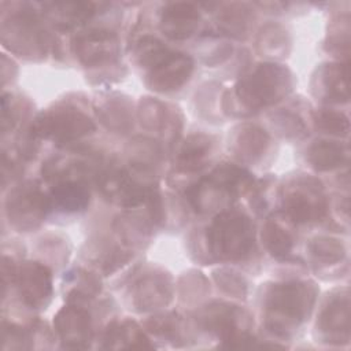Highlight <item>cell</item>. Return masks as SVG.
Here are the masks:
<instances>
[{
	"instance_id": "277c9868",
	"label": "cell",
	"mask_w": 351,
	"mask_h": 351,
	"mask_svg": "<svg viewBox=\"0 0 351 351\" xmlns=\"http://www.w3.org/2000/svg\"><path fill=\"white\" fill-rule=\"evenodd\" d=\"M149 167L132 163L130 167H110L99 176L103 196L114 204L132 208L148 202L155 193Z\"/></svg>"
},
{
	"instance_id": "d6a6232c",
	"label": "cell",
	"mask_w": 351,
	"mask_h": 351,
	"mask_svg": "<svg viewBox=\"0 0 351 351\" xmlns=\"http://www.w3.org/2000/svg\"><path fill=\"white\" fill-rule=\"evenodd\" d=\"M270 30L265 29L261 33L259 38V47L262 51H269L270 53H278L280 49L285 48V34L280 30L278 26H269Z\"/></svg>"
},
{
	"instance_id": "d6986e66",
	"label": "cell",
	"mask_w": 351,
	"mask_h": 351,
	"mask_svg": "<svg viewBox=\"0 0 351 351\" xmlns=\"http://www.w3.org/2000/svg\"><path fill=\"white\" fill-rule=\"evenodd\" d=\"M269 143V134L259 126L241 125L234 133L230 147L240 160L254 162L265 154Z\"/></svg>"
},
{
	"instance_id": "4316f807",
	"label": "cell",
	"mask_w": 351,
	"mask_h": 351,
	"mask_svg": "<svg viewBox=\"0 0 351 351\" xmlns=\"http://www.w3.org/2000/svg\"><path fill=\"white\" fill-rule=\"evenodd\" d=\"M130 110V104L125 99L111 97L97 110V115L108 129L125 132L133 125Z\"/></svg>"
},
{
	"instance_id": "4dcf8cb0",
	"label": "cell",
	"mask_w": 351,
	"mask_h": 351,
	"mask_svg": "<svg viewBox=\"0 0 351 351\" xmlns=\"http://www.w3.org/2000/svg\"><path fill=\"white\" fill-rule=\"evenodd\" d=\"M315 125L324 133L333 134V136L346 137L350 132L348 118L343 112L329 110V108H322L317 111Z\"/></svg>"
},
{
	"instance_id": "836d02e7",
	"label": "cell",
	"mask_w": 351,
	"mask_h": 351,
	"mask_svg": "<svg viewBox=\"0 0 351 351\" xmlns=\"http://www.w3.org/2000/svg\"><path fill=\"white\" fill-rule=\"evenodd\" d=\"M215 280L225 292L234 295V296H244L245 295V282L243 277L237 276V273L221 270L215 274Z\"/></svg>"
},
{
	"instance_id": "9c48e42d",
	"label": "cell",
	"mask_w": 351,
	"mask_h": 351,
	"mask_svg": "<svg viewBox=\"0 0 351 351\" xmlns=\"http://www.w3.org/2000/svg\"><path fill=\"white\" fill-rule=\"evenodd\" d=\"M248 315L237 306L226 303H214L208 306L202 319L210 330L215 332L223 341L225 347L240 348L250 339Z\"/></svg>"
},
{
	"instance_id": "5bb4252c",
	"label": "cell",
	"mask_w": 351,
	"mask_h": 351,
	"mask_svg": "<svg viewBox=\"0 0 351 351\" xmlns=\"http://www.w3.org/2000/svg\"><path fill=\"white\" fill-rule=\"evenodd\" d=\"M317 329L328 343H347L350 337V298L343 289L328 299L318 317Z\"/></svg>"
},
{
	"instance_id": "f1b7e54d",
	"label": "cell",
	"mask_w": 351,
	"mask_h": 351,
	"mask_svg": "<svg viewBox=\"0 0 351 351\" xmlns=\"http://www.w3.org/2000/svg\"><path fill=\"white\" fill-rule=\"evenodd\" d=\"M171 49L155 37H144L136 47V58L147 71L156 66Z\"/></svg>"
},
{
	"instance_id": "4fadbf2b",
	"label": "cell",
	"mask_w": 351,
	"mask_h": 351,
	"mask_svg": "<svg viewBox=\"0 0 351 351\" xmlns=\"http://www.w3.org/2000/svg\"><path fill=\"white\" fill-rule=\"evenodd\" d=\"M53 325L66 348H86L92 340L90 315L80 304L70 303L63 307L56 314Z\"/></svg>"
},
{
	"instance_id": "1f68e13d",
	"label": "cell",
	"mask_w": 351,
	"mask_h": 351,
	"mask_svg": "<svg viewBox=\"0 0 351 351\" xmlns=\"http://www.w3.org/2000/svg\"><path fill=\"white\" fill-rule=\"evenodd\" d=\"M219 26L232 34H241L245 32L248 22V10H244L243 5L230 4L218 18Z\"/></svg>"
},
{
	"instance_id": "83f0119b",
	"label": "cell",
	"mask_w": 351,
	"mask_h": 351,
	"mask_svg": "<svg viewBox=\"0 0 351 351\" xmlns=\"http://www.w3.org/2000/svg\"><path fill=\"white\" fill-rule=\"evenodd\" d=\"M138 118L145 129L160 133H163V130H166L174 121V117L169 112L166 104L151 97H145L140 101Z\"/></svg>"
},
{
	"instance_id": "6da1fadb",
	"label": "cell",
	"mask_w": 351,
	"mask_h": 351,
	"mask_svg": "<svg viewBox=\"0 0 351 351\" xmlns=\"http://www.w3.org/2000/svg\"><path fill=\"white\" fill-rule=\"evenodd\" d=\"M317 288L311 282L288 281L274 284L265 296V324L278 335L296 329L314 306Z\"/></svg>"
},
{
	"instance_id": "e575fe53",
	"label": "cell",
	"mask_w": 351,
	"mask_h": 351,
	"mask_svg": "<svg viewBox=\"0 0 351 351\" xmlns=\"http://www.w3.org/2000/svg\"><path fill=\"white\" fill-rule=\"evenodd\" d=\"M276 122L280 125V130L287 137H300L306 134V128L303 122L291 112H282L277 115Z\"/></svg>"
},
{
	"instance_id": "ac0fdd59",
	"label": "cell",
	"mask_w": 351,
	"mask_h": 351,
	"mask_svg": "<svg viewBox=\"0 0 351 351\" xmlns=\"http://www.w3.org/2000/svg\"><path fill=\"white\" fill-rule=\"evenodd\" d=\"M90 200V193L84 181L56 182L48 195L51 208L66 213L84 211Z\"/></svg>"
},
{
	"instance_id": "484cf974",
	"label": "cell",
	"mask_w": 351,
	"mask_h": 351,
	"mask_svg": "<svg viewBox=\"0 0 351 351\" xmlns=\"http://www.w3.org/2000/svg\"><path fill=\"white\" fill-rule=\"evenodd\" d=\"M262 239L267 251L276 258L287 256L292 251L293 234L277 219V217H271L266 221Z\"/></svg>"
},
{
	"instance_id": "5b68a950",
	"label": "cell",
	"mask_w": 351,
	"mask_h": 351,
	"mask_svg": "<svg viewBox=\"0 0 351 351\" xmlns=\"http://www.w3.org/2000/svg\"><path fill=\"white\" fill-rule=\"evenodd\" d=\"M282 207L289 219L306 223L321 219L328 208L322 184L308 176H298L282 188Z\"/></svg>"
},
{
	"instance_id": "52a82bcc",
	"label": "cell",
	"mask_w": 351,
	"mask_h": 351,
	"mask_svg": "<svg viewBox=\"0 0 351 351\" xmlns=\"http://www.w3.org/2000/svg\"><path fill=\"white\" fill-rule=\"evenodd\" d=\"M5 207L10 223L23 232L37 228L51 210L48 196L33 182L14 188L7 197Z\"/></svg>"
},
{
	"instance_id": "9a60e30c",
	"label": "cell",
	"mask_w": 351,
	"mask_h": 351,
	"mask_svg": "<svg viewBox=\"0 0 351 351\" xmlns=\"http://www.w3.org/2000/svg\"><path fill=\"white\" fill-rule=\"evenodd\" d=\"M97 160L92 154L71 152L51 158L43 166V176L48 181H84L96 171Z\"/></svg>"
},
{
	"instance_id": "44dd1931",
	"label": "cell",
	"mask_w": 351,
	"mask_h": 351,
	"mask_svg": "<svg viewBox=\"0 0 351 351\" xmlns=\"http://www.w3.org/2000/svg\"><path fill=\"white\" fill-rule=\"evenodd\" d=\"M203 180L210 185L226 192L233 199L248 191L252 185L251 174L247 170L230 163H222L217 166Z\"/></svg>"
},
{
	"instance_id": "2e32d148",
	"label": "cell",
	"mask_w": 351,
	"mask_h": 351,
	"mask_svg": "<svg viewBox=\"0 0 351 351\" xmlns=\"http://www.w3.org/2000/svg\"><path fill=\"white\" fill-rule=\"evenodd\" d=\"M199 10L192 3H167L160 16L162 32L173 40L191 37L199 25Z\"/></svg>"
},
{
	"instance_id": "7a4b0ae2",
	"label": "cell",
	"mask_w": 351,
	"mask_h": 351,
	"mask_svg": "<svg viewBox=\"0 0 351 351\" xmlns=\"http://www.w3.org/2000/svg\"><path fill=\"white\" fill-rule=\"evenodd\" d=\"M207 241L211 254L218 259H244L255 245L254 223L241 211L225 210L208 226Z\"/></svg>"
},
{
	"instance_id": "8fae6325",
	"label": "cell",
	"mask_w": 351,
	"mask_h": 351,
	"mask_svg": "<svg viewBox=\"0 0 351 351\" xmlns=\"http://www.w3.org/2000/svg\"><path fill=\"white\" fill-rule=\"evenodd\" d=\"M14 282L23 303L32 308H41L49 303L52 295V273L40 262H25L16 267Z\"/></svg>"
},
{
	"instance_id": "30bf717a",
	"label": "cell",
	"mask_w": 351,
	"mask_h": 351,
	"mask_svg": "<svg viewBox=\"0 0 351 351\" xmlns=\"http://www.w3.org/2000/svg\"><path fill=\"white\" fill-rule=\"evenodd\" d=\"M74 53L86 67L101 66L112 62L119 55V43L108 29H88L78 33L73 41Z\"/></svg>"
},
{
	"instance_id": "cb8c5ba5",
	"label": "cell",
	"mask_w": 351,
	"mask_h": 351,
	"mask_svg": "<svg viewBox=\"0 0 351 351\" xmlns=\"http://www.w3.org/2000/svg\"><path fill=\"white\" fill-rule=\"evenodd\" d=\"M106 347L108 348H145L152 347L148 343L143 329L133 321L112 322L104 337Z\"/></svg>"
},
{
	"instance_id": "f546056e",
	"label": "cell",
	"mask_w": 351,
	"mask_h": 351,
	"mask_svg": "<svg viewBox=\"0 0 351 351\" xmlns=\"http://www.w3.org/2000/svg\"><path fill=\"white\" fill-rule=\"evenodd\" d=\"M308 250L317 261L324 263H336L341 261L346 254V248L340 240L326 236H319L311 240Z\"/></svg>"
},
{
	"instance_id": "e0dca14e",
	"label": "cell",
	"mask_w": 351,
	"mask_h": 351,
	"mask_svg": "<svg viewBox=\"0 0 351 351\" xmlns=\"http://www.w3.org/2000/svg\"><path fill=\"white\" fill-rule=\"evenodd\" d=\"M171 299V284L163 273L141 277L133 288V303L138 310H152L166 306Z\"/></svg>"
},
{
	"instance_id": "3957f363",
	"label": "cell",
	"mask_w": 351,
	"mask_h": 351,
	"mask_svg": "<svg viewBox=\"0 0 351 351\" xmlns=\"http://www.w3.org/2000/svg\"><path fill=\"white\" fill-rule=\"evenodd\" d=\"M292 89L291 73L276 63H263L243 77L234 96L248 110H259L271 106L285 97Z\"/></svg>"
},
{
	"instance_id": "7402d4cb",
	"label": "cell",
	"mask_w": 351,
	"mask_h": 351,
	"mask_svg": "<svg viewBox=\"0 0 351 351\" xmlns=\"http://www.w3.org/2000/svg\"><path fill=\"white\" fill-rule=\"evenodd\" d=\"M43 8H44V14L59 29H70L89 19L95 14L93 3H81V1L44 3Z\"/></svg>"
},
{
	"instance_id": "603a6c76",
	"label": "cell",
	"mask_w": 351,
	"mask_h": 351,
	"mask_svg": "<svg viewBox=\"0 0 351 351\" xmlns=\"http://www.w3.org/2000/svg\"><path fill=\"white\" fill-rule=\"evenodd\" d=\"M318 81L324 97L329 101L348 100V66L347 63H329L318 71Z\"/></svg>"
},
{
	"instance_id": "7c38bea8",
	"label": "cell",
	"mask_w": 351,
	"mask_h": 351,
	"mask_svg": "<svg viewBox=\"0 0 351 351\" xmlns=\"http://www.w3.org/2000/svg\"><path fill=\"white\" fill-rule=\"evenodd\" d=\"M193 71V59L189 55L170 51L145 75L147 85L158 92H170L182 86Z\"/></svg>"
},
{
	"instance_id": "ffe728a7",
	"label": "cell",
	"mask_w": 351,
	"mask_h": 351,
	"mask_svg": "<svg viewBox=\"0 0 351 351\" xmlns=\"http://www.w3.org/2000/svg\"><path fill=\"white\" fill-rule=\"evenodd\" d=\"M214 141L207 134H191L182 143L178 156L177 167L185 173H193L206 166L208 155L213 152Z\"/></svg>"
},
{
	"instance_id": "d4e9b609",
	"label": "cell",
	"mask_w": 351,
	"mask_h": 351,
	"mask_svg": "<svg viewBox=\"0 0 351 351\" xmlns=\"http://www.w3.org/2000/svg\"><path fill=\"white\" fill-rule=\"evenodd\" d=\"M307 159L319 171L341 166L348 159V147L336 141H315L307 152Z\"/></svg>"
},
{
	"instance_id": "ba28073f",
	"label": "cell",
	"mask_w": 351,
	"mask_h": 351,
	"mask_svg": "<svg viewBox=\"0 0 351 351\" xmlns=\"http://www.w3.org/2000/svg\"><path fill=\"white\" fill-rule=\"evenodd\" d=\"M3 41L10 49L26 56L45 55L48 48L47 32L29 11L15 14L4 22Z\"/></svg>"
},
{
	"instance_id": "8992f818",
	"label": "cell",
	"mask_w": 351,
	"mask_h": 351,
	"mask_svg": "<svg viewBox=\"0 0 351 351\" xmlns=\"http://www.w3.org/2000/svg\"><path fill=\"white\" fill-rule=\"evenodd\" d=\"M93 121L82 111L70 106H58L41 112L32 125L36 137L56 143H71L95 132Z\"/></svg>"
}]
</instances>
